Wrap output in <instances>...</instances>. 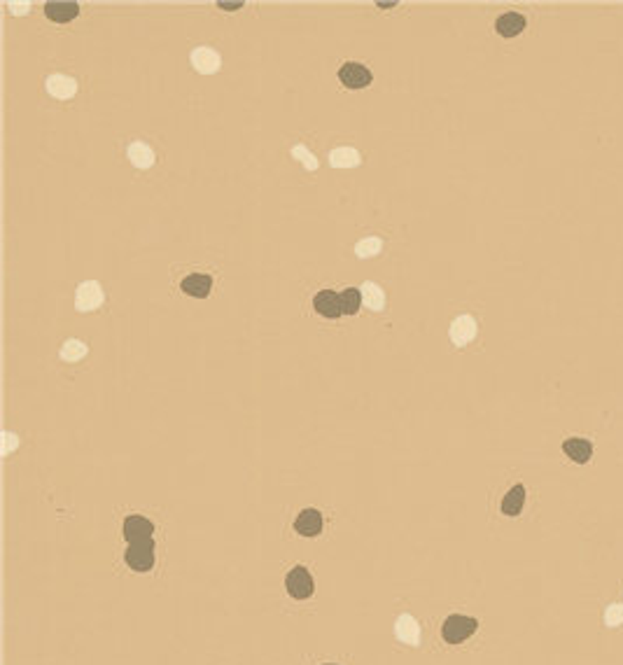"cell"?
<instances>
[{
    "label": "cell",
    "instance_id": "6da1fadb",
    "mask_svg": "<svg viewBox=\"0 0 623 665\" xmlns=\"http://www.w3.org/2000/svg\"><path fill=\"white\" fill-rule=\"evenodd\" d=\"M478 621L474 617H462V614H451L441 624V637L449 644H462L476 633Z\"/></svg>",
    "mask_w": 623,
    "mask_h": 665
},
{
    "label": "cell",
    "instance_id": "7a4b0ae2",
    "mask_svg": "<svg viewBox=\"0 0 623 665\" xmlns=\"http://www.w3.org/2000/svg\"><path fill=\"white\" fill-rule=\"evenodd\" d=\"M285 588H288V593L294 600H308L315 591L313 577H310V572L304 565H297L288 572V577H285Z\"/></svg>",
    "mask_w": 623,
    "mask_h": 665
},
{
    "label": "cell",
    "instance_id": "3957f363",
    "mask_svg": "<svg viewBox=\"0 0 623 665\" xmlns=\"http://www.w3.org/2000/svg\"><path fill=\"white\" fill-rule=\"evenodd\" d=\"M124 560L133 572H150L155 567V542H140V544H129V549L124 553Z\"/></svg>",
    "mask_w": 623,
    "mask_h": 665
},
{
    "label": "cell",
    "instance_id": "277c9868",
    "mask_svg": "<svg viewBox=\"0 0 623 665\" xmlns=\"http://www.w3.org/2000/svg\"><path fill=\"white\" fill-rule=\"evenodd\" d=\"M122 533H124V540L129 542V544L155 542V540H152V535H155V523H152V520H147L145 516H138V513H133V516H126V518H124Z\"/></svg>",
    "mask_w": 623,
    "mask_h": 665
},
{
    "label": "cell",
    "instance_id": "5b68a950",
    "mask_svg": "<svg viewBox=\"0 0 623 665\" xmlns=\"http://www.w3.org/2000/svg\"><path fill=\"white\" fill-rule=\"evenodd\" d=\"M339 80H341L343 87H348V89H365L372 84V70H369L365 63L348 61V63L341 66Z\"/></svg>",
    "mask_w": 623,
    "mask_h": 665
},
{
    "label": "cell",
    "instance_id": "8992f818",
    "mask_svg": "<svg viewBox=\"0 0 623 665\" xmlns=\"http://www.w3.org/2000/svg\"><path fill=\"white\" fill-rule=\"evenodd\" d=\"M100 304H103V290H100V285L96 281H84L78 292H75V306L82 313H91V310H96Z\"/></svg>",
    "mask_w": 623,
    "mask_h": 665
},
{
    "label": "cell",
    "instance_id": "52a82bcc",
    "mask_svg": "<svg viewBox=\"0 0 623 665\" xmlns=\"http://www.w3.org/2000/svg\"><path fill=\"white\" fill-rule=\"evenodd\" d=\"M313 308H315L323 318H327V320L341 318V315H343L341 294H336L334 290H323V292H318L315 299H313Z\"/></svg>",
    "mask_w": 623,
    "mask_h": 665
},
{
    "label": "cell",
    "instance_id": "ba28073f",
    "mask_svg": "<svg viewBox=\"0 0 623 665\" xmlns=\"http://www.w3.org/2000/svg\"><path fill=\"white\" fill-rule=\"evenodd\" d=\"M476 336V320L471 315H458L456 320L451 323V341L456 343V346H467L469 341H474Z\"/></svg>",
    "mask_w": 623,
    "mask_h": 665
},
{
    "label": "cell",
    "instance_id": "9c48e42d",
    "mask_svg": "<svg viewBox=\"0 0 623 665\" xmlns=\"http://www.w3.org/2000/svg\"><path fill=\"white\" fill-rule=\"evenodd\" d=\"M220 63H222V58L213 47H197L194 52H192V66H194L201 75L217 73L220 70Z\"/></svg>",
    "mask_w": 623,
    "mask_h": 665
},
{
    "label": "cell",
    "instance_id": "30bf717a",
    "mask_svg": "<svg viewBox=\"0 0 623 665\" xmlns=\"http://www.w3.org/2000/svg\"><path fill=\"white\" fill-rule=\"evenodd\" d=\"M45 87L49 91V96H54L58 100H68L78 94V82H75L73 78H68V75H61V73L49 75Z\"/></svg>",
    "mask_w": 623,
    "mask_h": 665
},
{
    "label": "cell",
    "instance_id": "8fae6325",
    "mask_svg": "<svg viewBox=\"0 0 623 665\" xmlns=\"http://www.w3.org/2000/svg\"><path fill=\"white\" fill-rule=\"evenodd\" d=\"M180 290L187 294V297L206 299L210 290H213V278L208 273H189L187 278H182Z\"/></svg>",
    "mask_w": 623,
    "mask_h": 665
},
{
    "label": "cell",
    "instance_id": "7c38bea8",
    "mask_svg": "<svg viewBox=\"0 0 623 665\" xmlns=\"http://www.w3.org/2000/svg\"><path fill=\"white\" fill-rule=\"evenodd\" d=\"M394 635H397V639L404 644L418 646L420 644V624L411 617V614H402V617L394 621Z\"/></svg>",
    "mask_w": 623,
    "mask_h": 665
},
{
    "label": "cell",
    "instance_id": "4fadbf2b",
    "mask_svg": "<svg viewBox=\"0 0 623 665\" xmlns=\"http://www.w3.org/2000/svg\"><path fill=\"white\" fill-rule=\"evenodd\" d=\"M294 530H297L301 537H318L323 533V513L318 509L299 511L297 520H294Z\"/></svg>",
    "mask_w": 623,
    "mask_h": 665
},
{
    "label": "cell",
    "instance_id": "5bb4252c",
    "mask_svg": "<svg viewBox=\"0 0 623 665\" xmlns=\"http://www.w3.org/2000/svg\"><path fill=\"white\" fill-rule=\"evenodd\" d=\"M562 451H565V456L572 462L586 465L593 456V444L588 439H582V436H572V439H565V444H562Z\"/></svg>",
    "mask_w": 623,
    "mask_h": 665
},
{
    "label": "cell",
    "instance_id": "9a60e30c",
    "mask_svg": "<svg viewBox=\"0 0 623 665\" xmlns=\"http://www.w3.org/2000/svg\"><path fill=\"white\" fill-rule=\"evenodd\" d=\"M495 31L502 38H516L520 31H525V16L518 12H504L495 21Z\"/></svg>",
    "mask_w": 623,
    "mask_h": 665
},
{
    "label": "cell",
    "instance_id": "2e32d148",
    "mask_svg": "<svg viewBox=\"0 0 623 665\" xmlns=\"http://www.w3.org/2000/svg\"><path fill=\"white\" fill-rule=\"evenodd\" d=\"M45 14L49 21H56V23H68L73 21L75 16L80 14V5L78 3H47L45 5Z\"/></svg>",
    "mask_w": 623,
    "mask_h": 665
},
{
    "label": "cell",
    "instance_id": "e0dca14e",
    "mask_svg": "<svg viewBox=\"0 0 623 665\" xmlns=\"http://www.w3.org/2000/svg\"><path fill=\"white\" fill-rule=\"evenodd\" d=\"M523 504H525V488L516 483L502 498V513L504 516H518V513L523 511Z\"/></svg>",
    "mask_w": 623,
    "mask_h": 665
},
{
    "label": "cell",
    "instance_id": "ac0fdd59",
    "mask_svg": "<svg viewBox=\"0 0 623 665\" xmlns=\"http://www.w3.org/2000/svg\"><path fill=\"white\" fill-rule=\"evenodd\" d=\"M126 155H129L131 164L136 168H150L155 164V152L145 145V142H131L129 150H126Z\"/></svg>",
    "mask_w": 623,
    "mask_h": 665
},
{
    "label": "cell",
    "instance_id": "d6986e66",
    "mask_svg": "<svg viewBox=\"0 0 623 665\" xmlns=\"http://www.w3.org/2000/svg\"><path fill=\"white\" fill-rule=\"evenodd\" d=\"M330 164L334 168H355L360 166V152L352 147H336L330 152Z\"/></svg>",
    "mask_w": 623,
    "mask_h": 665
},
{
    "label": "cell",
    "instance_id": "ffe728a7",
    "mask_svg": "<svg viewBox=\"0 0 623 665\" xmlns=\"http://www.w3.org/2000/svg\"><path fill=\"white\" fill-rule=\"evenodd\" d=\"M360 290H362V301H365V306H369L372 310H383V306H385V292L381 290V285L365 283Z\"/></svg>",
    "mask_w": 623,
    "mask_h": 665
},
{
    "label": "cell",
    "instance_id": "44dd1931",
    "mask_svg": "<svg viewBox=\"0 0 623 665\" xmlns=\"http://www.w3.org/2000/svg\"><path fill=\"white\" fill-rule=\"evenodd\" d=\"M362 304H365V301H362V290L360 288H348V290L341 292L343 315H355Z\"/></svg>",
    "mask_w": 623,
    "mask_h": 665
},
{
    "label": "cell",
    "instance_id": "7402d4cb",
    "mask_svg": "<svg viewBox=\"0 0 623 665\" xmlns=\"http://www.w3.org/2000/svg\"><path fill=\"white\" fill-rule=\"evenodd\" d=\"M87 343H82V341H78V339H70V341H66L63 343V348H61V357L66 360V362H78V360H82L84 355H87Z\"/></svg>",
    "mask_w": 623,
    "mask_h": 665
},
{
    "label": "cell",
    "instance_id": "603a6c76",
    "mask_svg": "<svg viewBox=\"0 0 623 665\" xmlns=\"http://www.w3.org/2000/svg\"><path fill=\"white\" fill-rule=\"evenodd\" d=\"M381 248H383L381 239H376V236H369V239H362V241L357 243V246H355V255L362 257V259L376 257L378 252H381Z\"/></svg>",
    "mask_w": 623,
    "mask_h": 665
},
{
    "label": "cell",
    "instance_id": "cb8c5ba5",
    "mask_svg": "<svg viewBox=\"0 0 623 665\" xmlns=\"http://www.w3.org/2000/svg\"><path fill=\"white\" fill-rule=\"evenodd\" d=\"M604 626L607 628H617L623 624V604H609L607 609H604Z\"/></svg>",
    "mask_w": 623,
    "mask_h": 665
},
{
    "label": "cell",
    "instance_id": "d4e9b609",
    "mask_svg": "<svg viewBox=\"0 0 623 665\" xmlns=\"http://www.w3.org/2000/svg\"><path fill=\"white\" fill-rule=\"evenodd\" d=\"M292 157H294V159H299V162L304 164V166L308 168V171H315V168H318L315 157L310 155L304 145H294V147H292Z\"/></svg>",
    "mask_w": 623,
    "mask_h": 665
},
{
    "label": "cell",
    "instance_id": "484cf974",
    "mask_svg": "<svg viewBox=\"0 0 623 665\" xmlns=\"http://www.w3.org/2000/svg\"><path fill=\"white\" fill-rule=\"evenodd\" d=\"M3 439L7 441V444H5V449H3L5 456H7V453H10V451L14 449V446H19V439H16V436H14V434H10V432H3Z\"/></svg>",
    "mask_w": 623,
    "mask_h": 665
},
{
    "label": "cell",
    "instance_id": "4316f807",
    "mask_svg": "<svg viewBox=\"0 0 623 665\" xmlns=\"http://www.w3.org/2000/svg\"><path fill=\"white\" fill-rule=\"evenodd\" d=\"M217 7H222V10H241L243 3H217Z\"/></svg>",
    "mask_w": 623,
    "mask_h": 665
},
{
    "label": "cell",
    "instance_id": "83f0119b",
    "mask_svg": "<svg viewBox=\"0 0 623 665\" xmlns=\"http://www.w3.org/2000/svg\"><path fill=\"white\" fill-rule=\"evenodd\" d=\"M10 7H12V10H19V14H26L28 3H10Z\"/></svg>",
    "mask_w": 623,
    "mask_h": 665
},
{
    "label": "cell",
    "instance_id": "f1b7e54d",
    "mask_svg": "<svg viewBox=\"0 0 623 665\" xmlns=\"http://www.w3.org/2000/svg\"><path fill=\"white\" fill-rule=\"evenodd\" d=\"M323 665H339V663H323Z\"/></svg>",
    "mask_w": 623,
    "mask_h": 665
}]
</instances>
